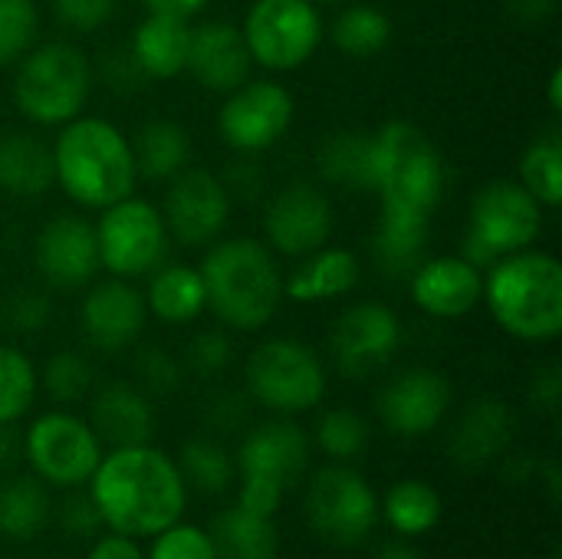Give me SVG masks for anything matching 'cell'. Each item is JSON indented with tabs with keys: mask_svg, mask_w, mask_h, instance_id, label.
Listing matches in <instances>:
<instances>
[{
	"mask_svg": "<svg viewBox=\"0 0 562 559\" xmlns=\"http://www.w3.org/2000/svg\"><path fill=\"white\" fill-rule=\"evenodd\" d=\"M89 497L112 534L142 540L158 537L181 521L188 488L165 451L151 445H128L112 448V455L99 461L89 478Z\"/></svg>",
	"mask_w": 562,
	"mask_h": 559,
	"instance_id": "1",
	"label": "cell"
},
{
	"mask_svg": "<svg viewBox=\"0 0 562 559\" xmlns=\"http://www.w3.org/2000/svg\"><path fill=\"white\" fill-rule=\"evenodd\" d=\"M135 376L145 395H171L181 385V362L158 346H145L135 356Z\"/></svg>",
	"mask_w": 562,
	"mask_h": 559,
	"instance_id": "43",
	"label": "cell"
},
{
	"mask_svg": "<svg viewBox=\"0 0 562 559\" xmlns=\"http://www.w3.org/2000/svg\"><path fill=\"white\" fill-rule=\"evenodd\" d=\"M86 559H145V554H142L138 540H132L125 534H109V537L92 544Z\"/></svg>",
	"mask_w": 562,
	"mask_h": 559,
	"instance_id": "51",
	"label": "cell"
},
{
	"mask_svg": "<svg viewBox=\"0 0 562 559\" xmlns=\"http://www.w3.org/2000/svg\"><path fill=\"white\" fill-rule=\"evenodd\" d=\"M293 122V96L270 79H247L234 92H227V102L217 115L221 135L231 148L250 155L263 152L273 142L283 138V132Z\"/></svg>",
	"mask_w": 562,
	"mask_h": 559,
	"instance_id": "15",
	"label": "cell"
},
{
	"mask_svg": "<svg viewBox=\"0 0 562 559\" xmlns=\"http://www.w3.org/2000/svg\"><path fill=\"white\" fill-rule=\"evenodd\" d=\"M514 428H517L514 412L501 399H477L461 412L458 425L451 428L448 455L454 465L468 471L484 468L510 448Z\"/></svg>",
	"mask_w": 562,
	"mask_h": 559,
	"instance_id": "23",
	"label": "cell"
},
{
	"mask_svg": "<svg viewBox=\"0 0 562 559\" xmlns=\"http://www.w3.org/2000/svg\"><path fill=\"white\" fill-rule=\"evenodd\" d=\"M250 395L280 415L310 412L326 395L323 359L300 339H267L247 362Z\"/></svg>",
	"mask_w": 562,
	"mask_h": 559,
	"instance_id": "9",
	"label": "cell"
},
{
	"mask_svg": "<svg viewBox=\"0 0 562 559\" xmlns=\"http://www.w3.org/2000/svg\"><path fill=\"white\" fill-rule=\"evenodd\" d=\"M359 283V260L346 247H319L286 277L283 297L296 303H323L349 293Z\"/></svg>",
	"mask_w": 562,
	"mask_h": 559,
	"instance_id": "27",
	"label": "cell"
},
{
	"mask_svg": "<svg viewBox=\"0 0 562 559\" xmlns=\"http://www.w3.org/2000/svg\"><path fill=\"white\" fill-rule=\"evenodd\" d=\"M36 267L43 280L56 290H79L86 287L99 264V244L95 227L79 214H56L43 224L36 247H33Z\"/></svg>",
	"mask_w": 562,
	"mask_h": 559,
	"instance_id": "18",
	"label": "cell"
},
{
	"mask_svg": "<svg viewBox=\"0 0 562 559\" xmlns=\"http://www.w3.org/2000/svg\"><path fill=\"white\" fill-rule=\"evenodd\" d=\"M198 270L207 290V306L231 329H263L280 310L283 277L270 247H263L260 241H221L207 250Z\"/></svg>",
	"mask_w": 562,
	"mask_h": 559,
	"instance_id": "4",
	"label": "cell"
},
{
	"mask_svg": "<svg viewBox=\"0 0 562 559\" xmlns=\"http://www.w3.org/2000/svg\"><path fill=\"white\" fill-rule=\"evenodd\" d=\"M316 445L333 461H352L369 448V425L352 409H329L316 422Z\"/></svg>",
	"mask_w": 562,
	"mask_h": 559,
	"instance_id": "39",
	"label": "cell"
},
{
	"mask_svg": "<svg viewBox=\"0 0 562 559\" xmlns=\"http://www.w3.org/2000/svg\"><path fill=\"white\" fill-rule=\"evenodd\" d=\"M402 343V323L395 316V310H389L385 303H356L349 306L329 336L333 346V359L346 376H372L379 372Z\"/></svg>",
	"mask_w": 562,
	"mask_h": 559,
	"instance_id": "16",
	"label": "cell"
},
{
	"mask_svg": "<svg viewBox=\"0 0 562 559\" xmlns=\"http://www.w3.org/2000/svg\"><path fill=\"white\" fill-rule=\"evenodd\" d=\"M221 559H277L280 557V530L273 517L254 514L240 504L221 511L207 530Z\"/></svg>",
	"mask_w": 562,
	"mask_h": 559,
	"instance_id": "28",
	"label": "cell"
},
{
	"mask_svg": "<svg viewBox=\"0 0 562 559\" xmlns=\"http://www.w3.org/2000/svg\"><path fill=\"white\" fill-rule=\"evenodd\" d=\"M244 415H247V409H244L240 395H231V392L214 395V402H211V409H207V422H211V428H217V432H234V428L244 422Z\"/></svg>",
	"mask_w": 562,
	"mask_h": 559,
	"instance_id": "50",
	"label": "cell"
},
{
	"mask_svg": "<svg viewBox=\"0 0 562 559\" xmlns=\"http://www.w3.org/2000/svg\"><path fill=\"white\" fill-rule=\"evenodd\" d=\"M165 227L184 247H204L221 237L231 217V191L207 168H184L165 194Z\"/></svg>",
	"mask_w": 562,
	"mask_h": 559,
	"instance_id": "14",
	"label": "cell"
},
{
	"mask_svg": "<svg viewBox=\"0 0 562 559\" xmlns=\"http://www.w3.org/2000/svg\"><path fill=\"white\" fill-rule=\"evenodd\" d=\"M184 488H194L204 497L224 494L234 484V458L227 455V448L214 438H191L181 445V458L175 461Z\"/></svg>",
	"mask_w": 562,
	"mask_h": 559,
	"instance_id": "35",
	"label": "cell"
},
{
	"mask_svg": "<svg viewBox=\"0 0 562 559\" xmlns=\"http://www.w3.org/2000/svg\"><path fill=\"white\" fill-rule=\"evenodd\" d=\"M92 89V66L72 43H43L20 59L13 79L16 109L36 125L72 122Z\"/></svg>",
	"mask_w": 562,
	"mask_h": 559,
	"instance_id": "7",
	"label": "cell"
},
{
	"mask_svg": "<svg viewBox=\"0 0 562 559\" xmlns=\"http://www.w3.org/2000/svg\"><path fill=\"white\" fill-rule=\"evenodd\" d=\"M102 79L109 82L112 92H132V89H138L145 72L138 69V63L132 59L128 49H112L102 59Z\"/></svg>",
	"mask_w": 562,
	"mask_h": 559,
	"instance_id": "47",
	"label": "cell"
},
{
	"mask_svg": "<svg viewBox=\"0 0 562 559\" xmlns=\"http://www.w3.org/2000/svg\"><path fill=\"white\" fill-rule=\"evenodd\" d=\"M207 3L211 0H145L148 10H155V13H175V16H194Z\"/></svg>",
	"mask_w": 562,
	"mask_h": 559,
	"instance_id": "53",
	"label": "cell"
},
{
	"mask_svg": "<svg viewBox=\"0 0 562 559\" xmlns=\"http://www.w3.org/2000/svg\"><path fill=\"white\" fill-rule=\"evenodd\" d=\"M56 181L53 148H46L36 135L10 132L0 138V188L16 198H36L49 191Z\"/></svg>",
	"mask_w": 562,
	"mask_h": 559,
	"instance_id": "30",
	"label": "cell"
},
{
	"mask_svg": "<svg viewBox=\"0 0 562 559\" xmlns=\"http://www.w3.org/2000/svg\"><path fill=\"white\" fill-rule=\"evenodd\" d=\"M441 511H445L441 494L428 481H418V478L392 484L382 501V514H385L389 527L405 540L431 534L441 521Z\"/></svg>",
	"mask_w": 562,
	"mask_h": 559,
	"instance_id": "33",
	"label": "cell"
},
{
	"mask_svg": "<svg viewBox=\"0 0 562 559\" xmlns=\"http://www.w3.org/2000/svg\"><path fill=\"white\" fill-rule=\"evenodd\" d=\"M23 458L40 481L56 488H79L99 468L102 441L89 422L69 412H46L30 425L23 438Z\"/></svg>",
	"mask_w": 562,
	"mask_h": 559,
	"instance_id": "13",
	"label": "cell"
},
{
	"mask_svg": "<svg viewBox=\"0 0 562 559\" xmlns=\"http://www.w3.org/2000/svg\"><path fill=\"white\" fill-rule=\"evenodd\" d=\"M99 264L115 277H145L168 257V227L155 204L128 194L109 208L95 224Z\"/></svg>",
	"mask_w": 562,
	"mask_h": 559,
	"instance_id": "11",
	"label": "cell"
},
{
	"mask_svg": "<svg viewBox=\"0 0 562 559\" xmlns=\"http://www.w3.org/2000/svg\"><path fill=\"white\" fill-rule=\"evenodd\" d=\"M59 524L72 537H92L102 527V517H99L92 497H69L59 507Z\"/></svg>",
	"mask_w": 562,
	"mask_h": 559,
	"instance_id": "48",
	"label": "cell"
},
{
	"mask_svg": "<svg viewBox=\"0 0 562 559\" xmlns=\"http://www.w3.org/2000/svg\"><path fill=\"white\" fill-rule=\"evenodd\" d=\"M92 382H95V369L79 353H56L43 369V385H46L49 399H56L63 405L82 402L89 395Z\"/></svg>",
	"mask_w": 562,
	"mask_h": 559,
	"instance_id": "41",
	"label": "cell"
},
{
	"mask_svg": "<svg viewBox=\"0 0 562 559\" xmlns=\"http://www.w3.org/2000/svg\"><path fill=\"white\" fill-rule=\"evenodd\" d=\"M188 46H191L188 16L148 10V16L132 33L128 53L145 72V79H175L188 69Z\"/></svg>",
	"mask_w": 562,
	"mask_h": 559,
	"instance_id": "25",
	"label": "cell"
},
{
	"mask_svg": "<svg viewBox=\"0 0 562 559\" xmlns=\"http://www.w3.org/2000/svg\"><path fill=\"white\" fill-rule=\"evenodd\" d=\"M234 359V343L217 333V329H204L198 333L191 343H188V353H184V362L194 376L201 379H211L217 372H224Z\"/></svg>",
	"mask_w": 562,
	"mask_h": 559,
	"instance_id": "44",
	"label": "cell"
},
{
	"mask_svg": "<svg viewBox=\"0 0 562 559\" xmlns=\"http://www.w3.org/2000/svg\"><path fill=\"white\" fill-rule=\"evenodd\" d=\"M132 155H135L138 178L171 181L178 171L188 168L191 138H188L184 125H178L175 119H151L138 128V135L132 142Z\"/></svg>",
	"mask_w": 562,
	"mask_h": 559,
	"instance_id": "31",
	"label": "cell"
},
{
	"mask_svg": "<svg viewBox=\"0 0 562 559\" xmlns=\"http://www.w3.org/2000/svg\"><path fill=\"white\" fill-rule=\"evenodd\" d=\"M313 3H346V0H313Z\"/></svg>",
	"mask_w": 562,
	"mask_h": 559,
	"instance_id": "56",
	"label": "cell"
},
{
	"mask_svg": "<svg viewBox=\"0 0 562 559\" xmlns=\"http://www.w3.org/2000/svg\"><path fill=\"white\" fill-rule=\"evenodd\" d=\"M33 399H36L33 362L13 346H0V425H13L20 415H26Z\"/></svg>",
	"mask_w": 562,
	"mask_h": 559,
	"instance_id": "38",
	"label": "cell"
},
{
	"mask_svg": "<svg viewBox=\"0 0 562 559\" xmlns=\"http://www.w3.org/2000/svg\"><path fill=\"white\" fill-rule=\"evenodd\" d=\"M547 86H550V109H553V112H562V69L560 66L550 72V82H547Z\"/></svg>",
	"mask_w": 562,
	"mask_h": 559,
	"instance_id": "55",
	"label": "cell"
},
{
	"mask_svg": "<svg viewBox=\"0 0 562 559\" xmlns=\"http://www.w3.org/2000/svg\"><path fill=\"white\" fill-rule=\"evenodd\" d=\"M53 10L66 26L89 33L115 13V0H53Z\"/></svg>",
	"mask_w": 562,
	"mask_h": 559,
	"instance_id": "45",
	"label": "cell"
},
{
	"mask_svg": "<svg viewBox=\"0 0 562 559\" xmlns=\"http://www.w3.org/2000/svg\"><path fill=\"white\" fill-rule=\"evenodd\" d=\"M319 175L349 191H375L372 132H336L319 145Z\"/></svg>",
	"mask_w": 562,
	"mask_h": 559,
	"instance_id": "32",
	"label": "cell"
},
{
	"mask_svg": "<svg viewBox=\"0 0 562 559\" xmlns=\"http://www.w3.org/2000/svg\"><path fill=\"white\" fill-rule=\"evenodd\" d=\"M53 168L76 204L99 211L135 194L138 181L132 142L105 119L66 122L53 145Z\"/></svg>",
	"mask_w": 562,
	"mask_h": 559,
	"instance_id": "2",
	"label": "cell"
},
{
	"mask_svg": "<svg viewBox=\"0 0 562 559\" xmlns=\"http://www.w3.org/2000/svg\"><path fill=\"white\" fill-rule=\"evenodd\" d=\"M428 227H431V217L382 208V217H379V224L372 231V241H369L375 270L385 273L389 280L412 277L418 270V264L425 260Z\"/></svg>",
	"mask_w": 562,
	"mask_h": 559,
	"instance_id": "26",
	"label": "cell"
},
{
	"mask_svg": "<svg viewBox=\"0 0 562 559\" xmlns=\"http://www.w3.org/2000/svg\"><path fill=\"white\" fill-rule=\"evenodd\" d=\"M484 300L504 333L550 343L562 329V267L553 254L517 250L501 257L484 280Z\"/></svg>",
	"mask_w": 562,
	"mask_h": 559,
	"instance_id": "3",
	"label": "cell"
},
{
	"mask_svg": "<svg viewBox=\"0 0 562 559\" xmlns=\"http://www.w3.org/2000/svg\"><path fill=\"white\" fill-rule=\"evenodd\" d=\"M254 56L244 30L227 20H211L191 30L188 72L211 92H234L250 79Z\"/></svg>",
	"mask_w": 562,
	"mask_h": 559,
	"instance_id": "22",
	"label": "cell"
},
{
	"mask_svg": "<svg viewBox=\"0 0 562 559\" xmlns=\"http://www.w3.org/2000/svg\"><path fill=\"white\" fill-rule=\"evenodd\" d=\"M89 425L99 435V441H109L112 448L128 445H148L155 435V409L148 395L138 385L128 382H109L95 392Z\"/></svg>",
	"mask_w": 562,
	"mask_h": 559,
	"instance_id": "24",
	"label": "cell"
},
{
	"mask_svg": "<svg viewBox=\"0 0 562 559\" xmlns=\"http://www.w3.org/2000/svg\"><path fill=\"white\" fill-rule=\"evenodd\" d=\"M543 231V204L510 178L484 185L471 201V224L464 234V260L491 270L501 257L527 250Z\"/></svg>",
	"mask_w": 562,
	"mask_h": 559,
	"instance_id": "8",
	"label": "cell"
},
{
	"mask_svg": "<svg viewBox=\"0 0 562 559\" xmlns=\"http://www.w3.org/2000/svg\"><path fill=\"white\" fill-rule=\"evenodd\" d=\"M375 148V191L382 208L431 217L445 198L448 171L431 135L405 119L385 122L372 132Z\"/></svg>",
	"mask_w": 562,
	"mask_h": 559,
	"instance_id": "5",
	"label": "cell"
},
{
	"mask_svg": "<svg viewBox=\"0 0 562 559\" xmlns=\"http://www.w3.org/2000/svg\"><path fill=\"white\" fill-rule=\"evenodd\" d=\"M333 204L329 198L313 185H290L283 188L263 217V231L270 247H277L286 257H306L319 247H326L333 234Z\"/></svg>",
	"mask_w": 562,
	"mask_h": 559,
	"instance_id": "17",
	"label": "cell"
},
{
	"mask_svg": "<svg viewBox=\"0 0 562 559\" xmlns=\"http://www.w3.org/2000/svg\"><path fill=\"white\" fill-rule=\"evenodd\" d=\"M53 316V303L46 293H36V290H23L10 300V326L20 329V333H36L49 323Z\"/></svg>",
	"mask_w": 562,
	"mask_h": 559,
	"instance_id": "46",
	"label": "cell"
},
{
	"mask_svg": "<svg viewBox=\"0 0 562 559\" xmlns=\"http://www.w3.org/2000/svg\"><path fill=\"white\" fill-rule=\"evenodd\" d=\"M530 399H533V405L540 409V412H547V415H557L562 405V376H560V366H547V369H540L537 376H533V382H530Z\"/></svg>",
	"mask_w": 562,
	"mask_h": 559,
	"instance_id": "49",
	"label": "cell"
},
{
	"mask_svg": "<svg viewBox=\"0 0 562 559\" xmlns=\"http://www.w3.org/2000/svg\"><path fill=\"white\" fill-rule=\"evenodd\" d=\"M412 280V300L435 320H461L484 300V273L464 257H425Z\"/></svg>",
	"mask_w": 562,
	"mask_h": 559,
	"instance_id": "21",
	"label": "cell"
},
{
	"mask_svg": "<svg viewBox=\"0 0 562 559\" xmlns=\"http://www.w3.org/2000/svg\"><path fill=\"white\" fill-rule=\"evenodd\" d=\"M40 30V13L33 0H0V66L23 59Z\"/></svg>",
	"mask_w": 562,
	"mask_h": 559,
	"instance_id": "40",
	"label": "cell"
},
{
	"mask_svg": "<svg viewBox=\"0 0 562 559\" xmlns=\"http://www.w3.org/2000/svg\"><path fill=\"white\" fill-rule=\"evenodd\" d=\"M451 409V382L435 369H408L379 395V415L392 435L422 438L435 432Z\"/></svg>",
	"mask_w": 562,
	"mask_h": 559,
	"instance_id": "19",
	"label": "cell"
},
{
	"mask_svg": "<svg viewBox=\"0 0 562 559\" xmlns=\"http://www.w3.org/2000/svg\"><path fill=\"white\" fill-rule=\"evenodd\" d=\"M49 521V497L40 481L13 478L0 484V534L10 540L36 537Z\"/></svg>",
	"mask_w": 562,
	"mask_h": 559,
	"instance_id": "34",
	"label": "cell"
},
{
	"mask_svg": "<svg viewBox=\"0 0 562 559\" xmlns=\"http://www.w3.org/2000/svg\"><path fill=\"white\" fill-rule=\"evenodd\" d=\"M240 30L254 63L290 72L316 53L323 16L313 0H254Z\"/></svg>",
	"mask_w": 562,
	"mask_h": 559,
	"instance_id": "12",
	"label": "cell"
},
{
	"mask_svg": "<svg viewBox=\"0 0 562 559\" xmlns=\"http://www.w3.org/2000/svg\"><path fill=\"white\" fill-rule=\"evenodd\" d=\"M560 0H507V10L520 20V23H543L557 13Z\"/></svg>",
	"mask_w": 562,
	"mask_h": 559,
	"instance_id": "52",
	"label": "cell"
},
{
	"mask_svg": "<svg viewBox=\"0 0 562 559\" xmlns=\"http://www.w3.org/2000/svg\"><path fill=\"white\" fill-rule=\"evenodd\" d=\"M145 306L171 326H184L207 310V290L201 270L188 264H161L151 270V283L145 293Z\"/></svg>",
	"mask_w": 562,
	"mask_h": 559,
	"instance_id": "29",
	"label": "cell"
},
{
	"mask_svg": "<svg viewBox=\"0 0 562 559\" xmlns=\"http://www.w3.org/2000/svg\"><path fill=\"white\" fill-rule=\"evenodd\" d=\"M372 559H422V554L415 547H408V544L398 540V544H385Z\"/></svg>",
	"mask_w": 562,
	"mask_h": 559,
	"instance_id": "54",
	"label": "cell"
},
{
	"mask_svg": "<svg viewBox=\"0 0 562 559\" xmlns=\"http://www.w3.org/2000/svg\"><path fill=\"white\" fill-rule=\"evenodd\" d=\"M329 36H333V43H336L339 53L356 56V59H366V56H375V53H382L389 46V40H392V20L379 7L352 3V7H346L333 20Z\"/></svg>",
	"mask_w": 562,
	"mask_h": 559,
	"instance_id": "36",
	"label": "cell"
},
{
	"mask_svg": "<svg viewBox=\"0 0 562 559\" xmlns=\"http://www.w3.org/2000/svg\"><path fill=\"white\" fill-rule=\"evenodd\" d=\"M145 297L122 277L92 287L82 300V333L102 353H119L132 346L145 329Z\"/></svg>",
	"mask_w": 562,
	"mask_h": 559,
	"instance_id": "20",
	"label": "cell"
},
{
	"mask_svg": "<svg viewBox=\"0 0 562 559\" xmlns=\"http://www.w3.org/2000/svg\"><path fill=\"white\" fill-rule=\"evenodd\" d=\"M520 185L543 204L560 208L562 201V142L557 132H547L530 142L520 158Z\"/></svg>",
	"mask_w": 562,
	"mask_h": 559,
	"instance_id": "37",
	"label": "cell"
},
{
	"mask_svg": "<svg viewBox=\"0 0 562 559\" xmlns=\"http://www.w3.org/2000/svg\"><path fill=\"white\" fill-rule=\"evenodd\" d=\"M145 559H221L207 530L191 527V524H171L168 530H161L151 544V554Z\"/></svg>",
	"mask_w": 562,
	"mask_h": 559,
	"instance_id": "42",
	"label": "cell"
},
{
	"mask_svg": "<svg viewBox=\"0 0 562 559\" xmlns=\"http://www.w3.org/2000/svg\"><path fill=\"white\" fill-rule=\"evenodd\" d=\"M310 465V438L296 422H263L257 425L240 451H237V474H240V494L237 504L273 517L283 504V497L300 484Z\"/></svg>",
	"mask_w": 562,
	"mask_h": 559,
	"instance_id": "6",
	"label": "cell"
},
{
	"mask_svg": "<svg viewBox=\"0 0 562 559\" xmlns=\"http://www.w3.org/2000/svg\"><path fill=\"white\" fill-rule=\"evenodd\" d=\"M306 521L319 540L349 550L372 537L379 524V497L356 468L326 465L310 481Z\"/></svg>",
	"mask_w": 562,
	"mask_h": 559,
	"instance_id": "10",
	"label": "cell"
}]
</instances>
